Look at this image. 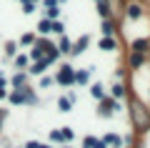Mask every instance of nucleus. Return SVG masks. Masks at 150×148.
Wrapping results in <instances>:
<instances>
[{"label": "nucleus", "instance_id": "7c9ffc66", "mask_svg": "<svg viewBox=\"0 0 150 148\" xmlns=\"http://www.w3.org/2000/svg\"><path fill=\"white\" fill-rule=\"evenodd\" d=\"M93 143H95V136H85L83 138V148H93Z\"/></svg>", "mask_w": 150, "mask_h": 148}, {"label": "nucleus", "instance_id": "f03ea898", "mask_svg": "<svg viewBox=\"0 0 150 148\" xmlns=\"http://www.w3.org/2000/svg\"><path fill=\"white\" fill-rule=\"evenodd\" d=\"M8 101L13 106H38V95H35V90L30 85H23V88L8 93Z\"/></svg>", "mask_w": 150, "mask_h": 148}, {"label": "nucleus", "instance_id": "9d476101", "mask_svg": "<svg viewBox=\"0 0 150 148\" xmlns=\"http://www.w3.org/2000/svg\"><path fill=\"white\" fill-rule=\"evenodd\" d=\"M125 95H128V85H125L123 80H115V85L110 88V98L112 101H123Z\"/></svg>", "mask_w": 150, "mask_h": 148}, {"label": "nucleus", "instance_id": "cd10ccee", "mask_svg": "<svg viewBox=\"0 0 150 148\" xmlns=\"http://www.w3.org/2000/svg\"><path fill=\"white\" fill-rule=\"evenodd\" d=\"M50 143H60V146H63V138H60V128H53V131H50Z\"/></svg>", "mask_w": 150, "mask_h": 148}, {"label": "nucleus", "instance_id": "423d86ee", "mask_svg": "<svg viewBox=\"0 0 150 148\" xmlns=\"http://www.w3.org/2000/svg\"><path fill=\"white\" fill-rule=\"evenodd\" d=\"M93 73H95V68H80V70H75V75H73V80H75V85H88L90 83V78H93Z\"/></svg>", "mask_w": 150, "mask_h": 148}, {"label": "nucleus", "instance_id": "c756f323", "mask_svg": "<svg viewBox=\"0 0 150 148\" xmlns=\"http://www.w3.org/2000/svg\"><path fill=\"white\" fill-rule=\"evenodd\" d=\"M23 13L25 15H33L35 13V3H23Z\"/></svg>", "mask_w": 150, "mask_h": 148}, {"label": "nucleus", "instance_id": "39448f33", "mask_svg": "<svg viewBox=\"0 0 150 148\" xmlns=\"http://www.w3.org/2000/svg\"><path fill=\"white\" fill-rule=\"evenodd\" d=\"M88 45H90V35L85 33V35H80L78 40L73 43V48H70V55H73V58H78V55H83V53L88 50Z\"/></svg>", "mask_w": 150, "mask_h": 148}, {"label": "nucleus", "instance_id": "f8f14e48", "mask_svg": "<svg viewBox=\"0 0 150 148\" xmlns=\"http://www.w3.org/2000/svg\"><path fill=\"white\" fill-rule=\"evenodd\" d=\"M55 48H58L60 55H70V48H73V40H70L68 35H60V40L55 43Z\"/></svg>", "mask_w": 150, "mask_h": 148}, {"label": "nucleus", "instance_id": "aec40b11", "mask_svg": "<svg viewBox=\"0 0 150 148\" xmlns=\"http://www.w3.org/2000/svg\"><path fill=\"white\" fill-rule=\"evenodd\" d=\"M58 111L60 113H70V111H73V101H70L68 95H60V98H58Z\"/></svg>", "mask_w": 150, "mask_h": 148}, {"label": "nucleus", "instance_id": "20e7f679", "mask_svg": "<svg viewBox=\"0 0 150 148\" xmlns=\"http://www.w3.org/2000/svg\"><path fill=\"white\" fill-rule=\"evenodd\" d=\"M100 106H98V116L100 118H110L112 113H118L120 111V101H112L110 95H105L103 101H98Z\"/></svg>", "mask_w": 150, "mask_h": 148}, {"label": "nucleus", "instance_id": "4be33fe9", "mask_svg": "<svg viewBox=\"0 0 150 148\" xmlns=\"http://www.w3.org/2000/svg\"><path fill=\"white\" fill-rule=\"evenodd\" d=\"M50 25H53V20H48V18H40V23H38V33L40 35H50Z\"/></svg>", "mask_w": 150, "mask_h": 148}, {"label": "nucleus", "instance_id": "b1692460", "mask_svg": "<svg viewBox=\"0 0 150 148\" xmlns=\"http://www.w3.org/2000/svg\"><path fill=\"white\" fill-rule=\"evenodd\" d=\"M43 13H45L43 18H48V20H60V8L58 5H55V8H45Z\"/></svg>", "mask_w": 150, "mask_h": 148}, {"label": "nucleus", "instance_id": "412c9836", "mask_svg": "<svg viewBox=\"0 0 150 148\" xmlns=\"http://www.w3.org/2000/svg\"><path fill=\"white\" fill-rule=\"evenodd\" d=\"M35 40H38V38H35V33H25V35H20V40H18V48H33V45H35Z\"/></svg>", "mask_w": 150, "mask_h": 148}, {"label": "nucleus", "instance_id": "c9c22d12", "mask_svg": "<svg viewBox=\"0 0 150 148\" xmlns=\"http://www.w3.org/2000/svg\"><path fill=\"white\" fill-rule=\"evenodd\" d=\"M60 148H73V146H70V143H63V146H60Z\"/></svg>", "mask_w": 150, "mask_h": 148}, {"label": "nucleus", "instance_id": "9b49d317", "mask_svg": "<svg viewBox=\"0 0 150 148\" xmlns=\"http://www.w3.org/2000/svg\"><path fill=\"white\" fill-rule=\"evenodd\" d=\"M45 70H48V63H45V60H35V63L28 65L25 73H28V75H35V78H40V75H45Z\"/></svg>", "mask_w": 150, "mask_h": 148}, {"label": "nucleus", "instance_id": "f257e3e1", "mask_svg": "<svg viewBox=\"0 0 150 148\" xmlns=\"http://www.w3.org/2000/svg\"><path fill=\"white\" fill-rule=\"evenodd\" d=\"M128 106H130V121H133L135 131H140V133L150 131V108L140 101L138 95H130Z\"/></svg>", "mask_w": 150, "mask_h": 148}, {"label": "nucleus", "instance_id": "2eb2a0df", "mask_svg": "<svg viewBox=\"0 0 150 148\" xmlns=\"http://www.w3.org/2000/svg\"><path fill=\"white\" fill-rule=\"evenodd\" d=\"M95 5H98V15H100L103 20L112 18V8L108 5V0H95Z\"/></svg>", "mask_w": 150, "mask_h": 148}, {"label": "nucleus", "instance_id": "473e14b6", "mask_svg": "<svg viewBox=\"0 0 150 148\" xmlns=\"http://www.w3.org/2000/svg\"><path fill=\"white\" fill-rule=\"evenodd\" d=\"M38 148H53L50 143H38Z\"/></svg>", "mask_w": 150, "mask_h": 148}, {"label": "nucleus", "instance_id": "a211bd4d", "mask_svg": "<svg viewBox=\"0 0 150 148\" xmlns=\"http://www.w3.org/2000/svg\"><path fill=\"white\" fill-rule=\"evenodd\" d=\"M13 65H15L18 70H28V65H30V58H28V53H18L15 58H13Z\"/></svg>", "mask_w": 150, "mask_h": 148}, {"label": "nucleus", "instance_id": "5701e85b", "mask_svg": "<svg viewBox=\"0 0 150 148\" xmlns=\"http://www.w3.org/2000/svg\"><path fill=\"white\" fill-rule=\"evenodd\" d=\"M60 138H63V143L75 141V131H73L70 126H63V128H60Z\"/></svg>", "mask_w": 150, "mask_h": 148}, {"label": "nucleus", "instance_id": "72a5a7b5", "mask_svg": "<svg viewBox=\"0 0 150 148\" xmlns=\"http://www.w3.org/2000/svg\"><path fill=\"white\" fill-rule=\"evenodd\" d=\"M3 121H5V111H0V126H3Z\"/></svg>", "mask_w": 150, "mask_h": 148}, {"label": "nucleus", "instance_id": "ddd939ff", "mask_svg": "<svg viewBox=\"0 0 150 148\" xmlns=\"http://www.w3.org/2000/svg\"><path fill=\"white\" fill-rule=\"evenodd\" d=\"M10 85H13V90H18V88H23V85H28V73H25V70H18V73L10 78Z\"/></svg>", "mask_w": 150, "mask_h": 148}, {"label": "nucleus", "instance_id": "6e6552de", "mask_svg": "<svg viewBox=\"0 0 150 148\" xmlns=\"http://www.w3.org/2000/svg\"><path fill=\"white\" fill-rule=\"evenodd\" d=\"M145 60H148V55H145V53H133V50H130V55H128V68L135 73V70H140V68L145 65Z\"/></svg>", "mask_w": 150, "mask_h": 148}, {"label": "nucleus", "instance_id": "dca6fc26", "mask_svg": "<svg viewBox=\"0 0 150 148\" xmlns=\"http://www.w3.org/2000/svg\"><path fill=\"white\" fill-rule=\"evenodd\" d=\"M100 33H103V38H115V20H112V18L103 20V25H100Z\"/></svg>", "mask_w": 150, "mask_h": 148}, {"label": "nucleus", "instance_id": "f704fd0d", "mask_svg": "<svg viewBox=\"0 0 150 148\" xmlns=\"http://www.w3.org/2000/svg\"><path fill=\"white\" fill-rule=\"evenodd\" d=\"M20 3H40V0H20Z\"/></svg>", "mask_w": 150, "mask_h": 148}, {"label": "nucleus", "instance_id": "e433bc0d", "mask_svg": "<svg viewBox=\"0 0 150 148\" xmlns=\"http://www.w3.org/2000/svg\"><path fill=\"white\" fill-rule=\"evenodd\" d=\"M148 90H150V88H148ZM148 103H150V93H148Z\"/></svg>", "mask_w": 150, "mask_h": 148}, {"label": "nucleus", "instance_id": "7ed1b4c3", "mask_svg": "<svg viewBox=\"0 0 150 148\" xmlns=\"http://www.w3.org/2000/svg\"><path fill=\"white\" fill-rule=\"evenodd\" d=\"M73 75H75V68H73L70 63H63V65L58 68V73L53 75V78H55V83H58V85H63V88H73V85H75Z\"/></svg>", "mask_w": 150, "mask_h": 148}, {"label": "nucleus", "instance_id": "c85d7f7f", "mask_svg": "<svg viewBox=\"0 0 150 148\" xmlns=\"http://www.w3.org/2000/svg\"><path fill=\"white\" fill-rule=\"evenodd\" d=\"M3 98H8V80H5V75L0 78V101Z\"/></svg>", "mask_w": 150, "mask_h": 148}, {"label": "nucleus", "instance_id": "bb28decb", "mask_svg": "<svg viewBox=\"0 0 150 148\" xmlns=\"http://www.w3.org/2000/svg\"><path fill=\"white\" fill-rule=\"evenodd\" d=\"M53 83H55V78H53V75H40V88H43V90H48Z\"/></svg>", "mask_w": 150, "mask_h": 148}, {"label": "nucleus", "instance_id": "4468645a", "mask_svg": "<svg viewBox=\"0 0 150 148\" xmlns=\"http://www.w3.org/2000/svg\"><path fill=\"white\" fill-rule=\"evenodd\" d=\"M100 141L105 143L108 148H120V143H123V138H120L118 133H105V136H103Z\"/></svg>", "mask_w": 150, "mask_h": 148}, {"label": "nucleus", "instance_id": "2f4dec72", "mask_svg": "<svg viewBox=\"0 0 150 148\" xmlns=\"http://www.w3.org/2000/svg\"><path fill=\"white\" fill-rule=\"evenodd\" d=\"M93 148H108V146H105V143L100 141V138H95V143H93Z\"/></svg>", "mask_w": 150, "mask_h": 148}, {"label": "nucleus", "instance_id": "0eeeda50", "mask_svg": "<svg viewBox=\"0 0 150 148\" xmlns=\"http://www.w3.org/2000/svg\"><path fill=\"white\" fill-rule=\"evenodd\" d=\"M145 15V8L140 5V3H128V8H125V18H128V20H140V18Z\"/></svg>", "mask_w": 150, "mask_h": 148}, {"label": "nucleus", "instance_id": "6ab92c4d", "mask_svg": "<svg viewBox=\"0 0 150 148\" xmlns=\"http://www.w3.org/2000/svg\"><path fill=\"white\" fill-rule=\"evenodd\" d=\"M90 95L93 98H95V101H103V98H105V85L103 83H90Z\"/></svg>", "mask_w": 150, "mask_h": 148}, {"label": "nucleus", "instance_id": "f3484780", "mask_svg": "<svg viewBox=\"0 0 150 148\" xmlns=\"http://www.w3.org/2000/svg\"><path fill=\"white\" fill-rule=\"evenodd\" d=\"M98 48H100V50H108V53H112V50L118 48V38H100V40H98Z\"/></svg>", "mask_w": 150, "mask_h": 148}, {"label": "nucleus", "instance_id": "1a4fd4ad", "mask_svg": "<svg viewBox=\"0 0 150 148\" xmlns=\"http://www.w3.org/2000/svg\"><path fill=\"white\" fill-rule=\"evenodd\" d=\"M130 50H133V53H145V55H150V38H135L133 45H130Z\"/></svg>", "mask_w": 150, "mask_h": 148}, {"label": "nucleus", "instance_id": "a878e982", "mask_svg": "<svg viewBox=\"0 0 150 148\" xmlns=\"http://www.w3.org/2000/svg\"><path fill=\"white\" fill-rule=\"evenodd\" d=\"M50 33H55V35H65V23H63V20H53Z\"/></svg>", "mask_w": 150, "mask_h": 148}, {"label": "nucleus", "instance_id": "393cba45", "mask_svg": "<svg viewBox=\"0 0 150 148\" xmlns=\"http://www.w3.org/2000/svg\"><path fill=\"white\" fill-rule=\"evenodd\" d=\"M5 55H8V58H15V55H18V43L15 40H8L5 43Z\"/></svg>", "mask_w": 150, "mask_h": 148}]
</instances>
